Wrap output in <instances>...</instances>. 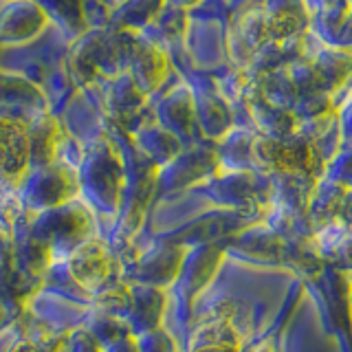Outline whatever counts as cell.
I'll list each match as a JSON object with an SVG mask.
<instances>
[{
  "label": "cell",
  "mask_w": 352,
  "mask_h": 352,
  "mask_svg": "<svg viewBox=\"0 0 352 352\" xmlns=\"http://www.w3.org/2000/svg\"><path fill=\"white\" fill-rule=\"evenodd\" d=\"M304 49L315 66L324 91L335 97L352 77V51L328 47L319 42L311 31L304 33Z\"/></svg>",
  "instance_id": "obj_1"
},
{
  "label": "cell",
  "mask_w": 352,
  "mask_h": 352,
  "mask_svg": "<svg viewBox=\"0 0 352 352\" xmlns=\"http://www.w3.org/2000/svg\"><path fill=\"white\" fill-rule=\"evenodd\" d=\"M330 47L352 51V14H350V16H348V20L344 22V27L339 29L337 38L333 40V44H330Z\"/></svg>",
  "instance_id": "obj_3"
},
{
  "label": "cell",
  "mask_w": 352,
  "mask_h": 352,
  "mask_svg": "<svg viewBox=\"0 0 352 352\" xmlns=\"http://www.w3.org/2000/svg\"><path fill=\"white\" fill-rule=\"evenodd\" d=\"M344 93H346V95H348V93H352V77H350V80H348V84H346L344 88H341V91H339V93H337L335 97H339V95H344ZM335 97H333V99H335Z\"/></svg>",
  "instance_id": "obj_4"
},
{
  "label": "cell",
  "mask_w": 352,
  "mask_h": 352,
  "mask_svg": "<svg viewBox=\"0 0 352 352\" xmlns=\"http://www.w3.org/2000/svg\"><path fill=\"white\" fill-rule=\"evenodd\" d=\"M271 40L300 38L311 27L304 0H260Z\"/></svg>",
  "instance_id": "obj_2"
}]
</instances>
